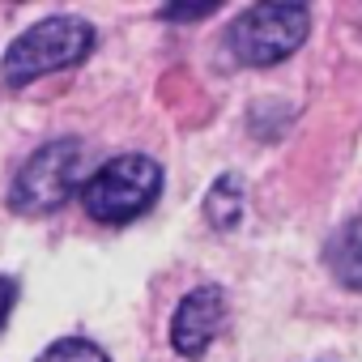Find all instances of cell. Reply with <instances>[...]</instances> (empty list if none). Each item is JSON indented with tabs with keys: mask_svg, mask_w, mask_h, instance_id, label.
Segmentation results:
<instances>
[{
	"mask_svg": "<svg viewBox=\"0 0 362 362\" xmlns=\"http://www.w3.org/2000/svg\"><path fill=\"white\" fill-rule=\"evenodd\" d=\"M90 162V149L86 141L77 136H60V141H47L43 149H35L18 179H13V188H9V209L22 214V218H43V214H56L73 192L86 188V166Z\"/></svg>",
	"mask_w": 362,
	"mask_h": 362,
	"instance_id": "obj_1",
	"label": "cell"
},
{
	"mask_svg": "<svg viewBox=\"0 0 362 362\" xmlns=\"http://www.w3.org/2000/svg\"><path fill=\"white\" fill-rule=\"evenodd\" d=\"M162 192V166L145 153H124L103 162L81 188V205L98 226H124L153 209Z\"/></svg>",
	"mask_w": 362,
	"mask_h": 362,
	"instance_id": "obj_2",
	"label": "cell"
},
{
	"mask_svg": "<svg viewBox=\"0 0 362 362\" xmlns=\"http://www.w3.org/2000/svg\"><path fill=\"white\" fill-rule=\"evenodd\" d=\"M94 52V30L81 18H47L30 26L9 52H5V86L22 90L47 73L73 69Z\"/></svg>",
	"mask_w": 362,
	"mask_h": 362,
	"instance_id": "obj_3",
	"label": "cell"
},
{
	"mask_svg": "<svg viewBox=\"0 0 362 362\" xmlns=\"http://www.w3.org/2000/svg\"><path fill=\"white\" fill-rule=\"evenodd\" d=\"M307 30H311L307 5H247L230 22V52L247 69H269L294 56Z\"/></svg>",
	"mask_w": 362,
	"mask_h": 362,
	"instance_id": "obj_4",
	"label": "cell"
},
{
	"mask_svg": "<svg viewBox=\"0 0 362 362\" xmlns=\"http://www.w3.org/2000/svg\"><path fill=\"white\" fill-rule=\"evenodd\" d=\"M222 320H226V294L218 286H201V290L184 294V303L175 307V320H170V345H175V354L201 358L214 345Z\"/></svg>",
	"mask_w": 362,
	"mask_h": 362,
	"instance_id": "obj_5",
	"label": "cell"
},
{
	"mask_svg": "<svg viewBox=\"0 0 362 362\" xmlns=\"http://www.w3.org/2000/svg\"><path fill=\"white\" fill-rule=\"evenodd\" d=\"M324 260H328V269H332V277H337L341 286L362 290V218L345 222V226L328 239Z\"/></svg>",
	"mask_w": 362,
	"mask_h": 362,
	"instance_id": "obj_6",
	"label": "cell"
},
{
	"mask_svg": "<svg viewBox=\"0 0 362 362\" xmlns=\"http://www.w3.org/2000/svg\"><path fill=\"white\" fill-rule=\"evenodd\" d=\"M239 214H243V188H239L235 175H222L218 184L209 188L205 218H209L218 230H230V226H239Z\"/></svg>",
	"mask_w": 362,
	"mask_h": 362,
	"instance_id": "obj_7",
	"label": "cell"
},
{
	"mask_svg": "<svg viewBox=\"0 0 362 362\" xmlns=\"http://www.w3.org/2000/svg\"><path fill=\"white\" fill-rule=\"evenodd\" d=\"M35 362H111L94 341H86V337H60V341H52Z\"/></svg>",
	"mask_w": 362,
	"mask_h": 362,
	"instance_id": "obj_8",
	"label": "cell"
},
{
	"mask_svg": "<svg viewBox=\"0 0 362 362\" xmlns=\"http://www.w3.org/2000/svg\"><path fill=\"white\" fill-rule=\"evenodd\" d=\"M13 303H18V281H13V277H0V328L9 324Z\"/></svg>",
	"mask_w": 362,
	"mask_h": 362,
	"instance_id": "obj_9",
	"label": "cell"
},
{
	"mask_svg": "<svg viewBox=\"0 0 362 362\" xmlns=\"http://www.w3.org/2000/svg\"><path fill=\"white\" fill-rule=\"evenodd\" d=\"M218 13V5H192V9H166V18H209Z\"/></svg>",
	"mask_w": 362,
	"mask_h": 362,
	"instance_id": "obj_10",
	"label": "cell"
}]
</instances>
